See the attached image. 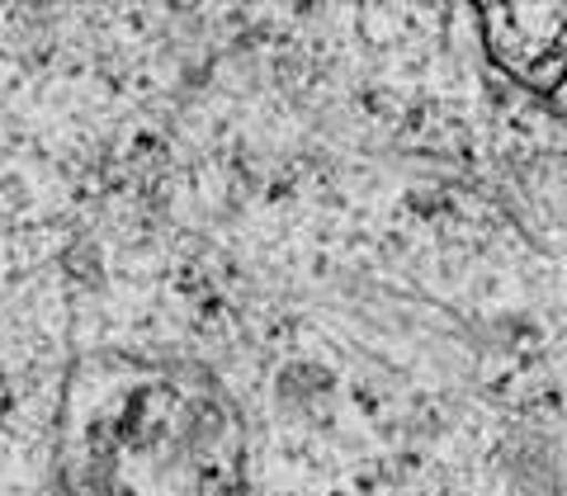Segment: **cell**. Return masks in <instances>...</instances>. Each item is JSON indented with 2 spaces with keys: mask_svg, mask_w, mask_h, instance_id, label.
<instances>
[{
  "mask_svg": "<svg viewBox=\"0 0 567 496\" xmlns=\"http://www.w3.org/2000/svg\"><path fill=\"white\" fill-rule=\"evenodd\" d=\"M0 496H29V492L14 483V477H0Z\"/></svg>",
  "mask_w": 567,
  "mask_h": 496,
  "instance_id": "1",
  "label": "cell"
}]
</instances>
